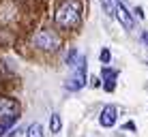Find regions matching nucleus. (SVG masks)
<instances>
[{
    "mask_svg": "<svg viewBox=\"0 0 148 137\" xmlns=\"http://www.w3.org/2000/svg\"><path fill=\"white\" fill-rule=\"evenodd\" d=\"M54 19H56V24H58L60 28H64V30L77 28L79 22H82L79 0H62V2L58 4V9H56V13H54Z\"/></svg>",
    "mask_w": 148,
    "mask_h": 137,
    "instance_id": "nucleus-1",
    "label": "nucleus"
},
{
    "mask_svg": "<svg viewBox=\"0 0 148 137\" xmlns=\"http://www.w3.org/2000/svg\"><path fill=\"white\" fill-rule=\"evenodd\" d=\"M84 86H86V56H79V60L73 67V75H71L69 82H67V90L75 92V90L84 88Z\"/></svg>",
    "mask_w": 148,
    "mask_h": 137,
    "instance_id": "nucleus-2",
    "label": "nucleus"
},
{
    "mask_svg": "<svg viewBox=\"0 0 148 137\" xmlns=\"http://www.w3.org/2000/svg\"><path fill=\"white\" fill-rule=\"evenodd\" d=\"M34 45L39 49H45V52H56L60 45V37L54 30H39L34 34Z\"/></svg>",
    "mask_w": 148,
    "mask_h": 137,
    "instance_id": "nucleus-3",
    "label": "nucleus"
},
{
    "mask_svg": "<svg viewBox=\"0 0 148 137\" xmlns=\"http://www.w3.org/2000/svg\"><path fill=\"white\" fill-rule=\"evenodd\" d=\"M19 103L9 96H0V122L2 120H17Z\"/></svg>",
    "mask_w": 148,
    "mask_h": 137,
    "instance_id": "nucleus-4",
    "label": "nucleus"
},
{
    "mask_svg": "<svg viewBox=\"0 0 148 137\" xmlns=\"http://www.w3.org/2000/svg\"><path fill=\"white\" fill-rule=\"evenodd\" d=\"M112 7H114L116 17L120 19V24H122V26H125L127 30H133V28H135L133 15H131V13H129V9L125 7V0H112Z\"/></svg>",
    "mask_w": 148,
    "mask_h": 137,
    "instance_id": "nucleus-5",
    "label": "nucleus"
},
{
    "mask_svg": "<svg viewBox=\"0 0 148 137\" xmlns=\"http://www.w3.org/2000/svg\"><path fill=\"white\" fill-rule=\"evenodd\" d=\"M116 114H118V109H116L114 105H105L103 111H101V116H99L101 126H105V129L114 126V124H116Z\"/></svg>",
    "mask_w": 148,
    "mask_h": 137,
    "instance_id": "nucleus-6",
    "label": "nucleus"
},
{
    "mask_svg": "<svg viewBox=\"0 0 148 137\" xmlns=\"http://www.w3.org/2000/svg\"><path fill=\"white\" fill-rule=\"evenodd\" d=\"M101 75H103V79H105V90L112 92V90H114V79L118 77V71H112V69H108V67H103Z\"/></svg>",
    "mask_w": 148,
    "mask_h": 137,
    "instance_id": "nucleus-7",
    "label": "nucleus"
},
{
    "mask_svg": "<svg viewBox=\"0 0 148 137\" xmlns=\"http://www.w3.org/2000/svg\"><path fill=\"white\" fill-rule=\"evenodd\" d=\"M60 129H62V120H60V116L52 114V118H49V131H52V133H60Z\"/></svg>",
    "mask_w": 148,
    "mask_h": 137,
    "instance_id": "nucleus-8",
    "label": "nucleus"
},
{
    "mask_svg": "<svg viewBox=\"0 0 148 137\" xmlns=\"http://www.w3.org/2000/svg\"><path fill=\"white\" fill-rule=\"evenodd\" d=\"M79 56H82V54H79L77 49L73 47V49H69V54L64 56V60H67V64H69L71 69H73V67H75V62H77V60H79Z\"/></svg>",
    "mask_w": 148,
    "mask_h": 137,
    "instance_id": "nucleus-9",
    "label": "nucleus"
},
{
    "mask_svg": "<svg viewBox=\"0 0 148 137\" xmlns=\"http://www.w3.org/2000/svg\"><path fill=\"white\" fill-rule=\"evenodd\" d=\"M26 137H43V129H41V124H39V122L30 124V126H28V133H26Z\"/></svg>",
    "mask_w": 148,
    "mask_h": 137,
    "instance_id": "nucleus-10",
    "label": "nucleus"
},
{
    "mask_svg": "<svg viewBox=\"0 0 148 137\" xmlns=\"http://www.w3.org/2000/svg\"><path fill=\"white\" fill-rule=\"evenodd\" d=\"M99 58H101V62H103V64H108L110 60H112V54H110V49H101V56H99Z\"/></svg>",
    "mask_w": 148,
    "mask_h": 137,
    "instance_id": "nucleus-11",
    "label": "nucleus"
},
{
    "mask_svg": "<svg viewBox=\"0 0 148 137\" xmlns=\"http://www.w3.org/2000/svg\"><path fill=\"white\" fill-rule=\"evenodd\" d=\"M142 43H144V45H148V32H144V34H142Z\"/></svg>",
    "mask_w": 148,
    "mask_h": 137,
    "instance_id": "nucleus-12",
    "label": "nucleus"
},
{
    "mask_svg": "<svg viewBox=\"0 0 148 137\" xmlns=\"http://www.w3.org/2000/svg\"><path fill=\"white\" fill-rule=\"evenodd\" d=\"M125 126H127V129H129V131H135V124H133V122H127Z\"/></svg>",
    "mask_w": 148,
    "mask_h": 137,
    "instance_id": "nucleus-13",
    "label": "nucleus"
},
{
    "mask_svg": "<svg viewBox=\"0 0 148 137\" xmlns=\"http://www.w3.org/2000/svg\"><path fill=\"white\" fill-rule=\"evenodd\" d=\"M4 129H7V126H4L2 122H0V137H2V135H4Z\"/></svg>",
    "mask_w": 148,
    "mask_h": 137,
    "instance_id": "nucleus-14",
    "label": "nucleus"
}]
</instances>
